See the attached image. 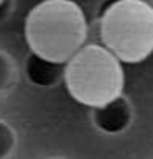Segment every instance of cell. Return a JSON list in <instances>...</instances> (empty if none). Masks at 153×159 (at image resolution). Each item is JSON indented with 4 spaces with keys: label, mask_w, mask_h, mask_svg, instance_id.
I'll return each mask as SVG.
<instances>
[{
    "label": "cell",
    "mask_w": 153,
    "mask_h": 159,
    "mask_svg": "<svg viewBox=\"0 0 153 159\" xmlns=\"http://www.w3.org/2000/svg\"><path fill=\"white\" fill-rule=\"evenodd\" d=\"M66 89L76 102L99 107L122 95L123 69L102 44H84L64 66Z\"/></svg>",
    "instance_id": "obj_2"
},
{
    "label": "cell",
    "mask_w": 153,
    "mask_h": 159,
    "mask_svg": "<svg viewBox=\"0 0 153 159\" xmlns=\"http://www.w3.org/2000/svg\"><path fill=\"white\" fill-rule=\"evenodd\" d=\"M102 46L120 62L137 64L153 52V8L140 0H117L101 18Z\"/></svg>",
    "instance_id": "obj_3"
},
{
    "label": "cell",
    "mask_w": 153,
    "mask_h": 159,
    "mask_svg": "<svg viewBox=\"0 0 153 159\" xmlns=\"http://www.w3.org/2000/svg\"><path fill=\"white\" fill-rule=\"evenodd\" d=\"M92 123L104 134H120L130 126L133 118V110L130 102L119 95L99 107L91 108Z\"/></svg>",
    "instance_id": "obj_4"
},
{
    "label": "cell",
    "mask_w": 153,
    "mask_h": 159,
    "mask_svg": "<svg viewBox=\"0 0 153 159\" xmlns=\"http://www.w3.org/2000/svg\"><path fill=\"white\" fill-rule=\"evenodd\" d=\"M0 2H3V0H0Z\"/></svg>",
    "instance_id": "obj_9"
},
{
    "label": "cell",
    "mask_w": 153,
    "mask_h": 159,
    "mask_svg": "<svg viewBox=\"0 0 153 159\" xmlns=\"http://www.w3.org/2000/svg\"><path fill=\"white\" fill-rule=\"evenodd\" d=\"M64 66L66 62H55L45 59L35 52H30L25 59V75L28 82L36 87H55L64 79Z\"/></svg>",
    "instance_id": "obj_5"
},
{
    "label": "cell",
    "mask_w": 153,
    "mask_h": 159,
    "mask_svg": "<svg viewBox=\"0 0 153 159\" xmlns=\"http://www.w3.org/2000/svg\"><path fill=\"white\" fill-rule=\"evenodd\" d=\"M86 38V15L73 0H43L25 18V39L30 52L45 59L68 62L84 46Z\"/></svg>",
    "instance_id": "obj_1"
},
{
    "label": "cell",
    "mask_w": 153,
    "mask_h": 159,
    "mask_svg": "<svg viewBox=\"0 0 153 159\" xmlns=\"http://www.w3.org/2000/svg\"><path fill=\"white\" fill-rule=\"evenodd\" d=\"M56 159H60V157H56Z\"/></svg>",
    "instance_id": "obj_10"
},
{
    "label": "cell",
    "mask_w": 153,
    "mask_h": 159,
    "mask_svg": "<svg viewBox=\"0 0 153 159\" xmlns=\"http://www.w3.org/2000/svg\"><path fill=\"white\" fill-rule=\"evenodd\" d=\"M12 11V0H3L0 2V21H3Z\"/></svg>",
    "instance_id": "obj_8"
},
{
    "label": "cell",
    "mask_w": 153,
    "mask_h": 159,
    "mask_svg": "<svg viewBox=\"0 0 153 159\" xmlns=\"http://www.w3.org/2000/svg\"><path fill=\"white\" fill-rule=\"evenodd\" d=\"M12 77V66H10V61L8 57L0 52V90L5 89L10 82Z\"/></svg>",
    "instance_id": "obj_7"
},
{
    "label": "cell",
    "mask_w": 153,
    "mask_h": 159,
    "mask_svg": "<svg viewBox=\"0 0 153 159\" xmlns=\"http://www.w3.org/2000/svg\"><path fill=\"white\" fill-rule=\"evenodd\" d=\"M15 146V134L7 123L0 121V159H5Z\"/></svg>",
    "instance_id": "obj_6"
}]
</instances>
